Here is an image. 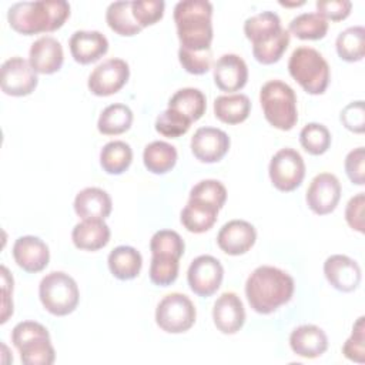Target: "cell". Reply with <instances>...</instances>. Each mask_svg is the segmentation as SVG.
I'll return each mask as SVG.
<instances>
[{
	"label": "cell",
	"mask_w": 365,
	"mask_h": 365,
	"mask_svg": "<svg viewBox=\"0 0 365 365\" xmlns=\"http://www.w3.org/2000/svg\"><path fill=\"white\" fill-rule=\"evenodd\" d=\"M294 288V278L288 272L277 267L261 265L247 278L245 297L255 312L267 315L289 302Z\"/></svg>",
	"instance_id": "6da1fadb"
},
{
	"label": "cell",
	"mask_w": 365,
	"mask_h": 365,
	"mask_svg": "<svg viewBox=\"0 0 365 365\" xmlns=\"http://www.w3.org/2000/svg\"><path fill=\"white\" fill-rule=\"evenodd\" d=\"M70 17V4L64 0L19 1L7 11L10 27L24 36L51 33Z\"/></svg>",
	"instance_id": "7a4b0ae2"
},
{
	"label": "cell",
	"mask_w": 365,
	"mask_h": 365,
	"mask_svg": "<svg viewBox=\"0 0 365 365\" xmlns=\"http://www.w3.org/2000/svg\"><path fill=\"white\" fill-rule=\"evenodd\" d=\"M212 4L207 0H182L174 7L180 47L188 51L211 50Z\"/></svg>",
	"instance_id": "3957f363"
},
{
	"label": "cell",
	"mask_w": 365,
	"mask_h": 365,
	"mask_svg": "<svg viewBox=\"0 0 365 365\" xmlns=\"http://www.w3.org/2000/svg\"><path fill=\"white\" fill-rule=\"evenodd\" d=\"M244 34L252 43V54L261 64L277 63L289 44V31L274 11H261L244 23Z\"/></svg>",
	"instance_id": "277c9868"
},
{
	"label": "cell",
	"mask_w": 365,
	"mask_h": 365,
	"mask_svg": "<svg viewBox=\"0 0 365 365\" xmlns=\"http://www.w3.org/2000/svg\"><path fill=\"white\" fill-rule=\"evenodd\" d=\"M259 103L265 120L275 128L288 131L298 121L297 96L281 80H269L259 90Z\"/></svg>",
	"instance_id": "5b68a950"
},
{
	"label": "cell",
	"mask_w": 365,
	"mask_h": 365,
	"mask_svg": "<svg viewBox=\"0 0 365 365\" xmlns=\"http://www.w3.org/2000/svg\"><path fill=\"white\" fill-rule=\"evenodd\" d=\"M288 71L291 77L308 93L318 96L325 93L329 84V66L322 54L308 46L297 47L289 60Z\"/></svg>",
	"instance_id": "8992f818"
},
{
	"label": "cell",
	"mask_w": 365,
	"mask_h": 365,
	"mask_svg": "<svg viewBox=\"0 0 365 365\" xmlns=\"http://www.w3.org/2000/svg\"><path fill=\"white\" fill-rule=\"evenodd\" d=\"M11 342L24 365H51L56 359L47 328L36 321L19 322L11 331Z\"/></svg>",
	"instance_id": "52a82bcc"
},
{
	"label": "cell",
	"mask_w": 365,
	"mask_h": 365,
	"mask_svg": "<svg viewBox=\"0 0 365 365\" xmlns=\"http://www.w3.org/2000/svg\"><path fill=\"white\" fill-rule=\"evenodd\" d=\"M38 297L46 311L64 317L77 308L80 292L73 277L63 271H53L40 281Z\"/></svg>",
	"instance_id": "ba28073f"
},
{
	"label": "cell",
	"mask_w": 365,
	"mask_h": 365,
	"mask_svg": "<svg viewBox=\"0 0 365 365\" xmlns=\"http://www.w3.org/2000/svg\"><path fill=\"white\" fill-rule=\"evenodd\" d=\"M197 311L192 301L180 292L165 295L155 308L157 325L168 334L188 331L195 322Z\"/></svg>",
	"instance_id": "9c48e42d"
},
{
	"label": "cell",
	"mask_w": 365,
	"mask_h": 365,
	"mask_svg": "<svg viewBox=\"0 0 365 365\" xmlns=\"http://www.w3.org/2000/svg\"><path fill=\"white\" fill-rule=\"evenodd\" d=\"M268 174L277 190L282 192L294 191L301 185L305 177L304 158L294 148H281L272 155Z\"/></svg>",
	"instance_id": "30bf717a"
},
{
	"label": "cell",
	"mask_w": 365,
	"mask_h": 365,
	"mask_svg": "<svg viewBox=\"0 0 365 365\" xmlns=\"http://www.w3.org/2000/svg\"><path fill=\"white\" fill-rule=\"evenodd\" d=\"M0 86L1 91L7 96L23 97L31 94L37 84V73L30 66L29 60L23 57H10L1 64Z\"/></svg>",
	"instance_id": "8fae6325"
},
{
	"label": "cell",
	"mask_w": 365,
	"mask_h": 365,
	"mask_svg": "<svg viewBox=\"0 0 365 365\" xmlns=\"http://www.w3.org/2000/svg\"><path fill=\"white\" fill-rule=\"evenodd\" d=\"M130 77V67L123 58H108L100 63L88 76V90L98 97L120 91Z\"/></svg>",
	"instance_id": "7c38bea8"
},
{
	"label": "cell",
	"mask_w": 365,
	"mask_h": 365,
	"mask_svg": "<svg viewBox=\"0 0 365 365\" xmlns=\"http://www.w3.org/2000/svg\"><path fill=\"white\" fill-rule=\"evenodd\" d=\"M224 268L212 255H200L194 258L187 271V281L198 297H211L221 287Z\"/></svg>",
	"instance_id": "4fadbf2b"
},
{
	"label": "cell",
	"mask_w": 365,
	"mask_h": 365,
	"mask_svg": "<svg viewBox=\"0 0 365 365\" xmlns=\"http://www.w3.org/2000/svg\"><path fill=\"white\" fill-rule=\"evenodd\" d=\"M309 210L318 215L331 214L341 200V182L331 173L315 175L305 195Z\"/></svg>",
	"instance_id": "5bb4252c"
},
{
	"label": "cell",
	"mask_w": 365,
	"mask_h": 365,
	"mask_svg": "<svg viewBox=\"0 0 365 365\" xmlns=\"http://www.w3.org/2000/svg\"><path fill=\"white\" fill-rule=\"evenodd\" d=\"M230 137L215 127H200L191 137V151L201 163H217L230 150Z\"/></svg>",
	"instance_id": "9a60e30c"
},
{
	"label": "cell",
	"mask_w": 365,
	"mask_h": 365,
	"mask_svg": "<svg viewBox=\"0 0 365 365\" xmlns=\"http://www.w3.org/2000/svg\"><path fill=\"white\" fill-rule=\"evenodd\" d=\"M257 240L254 225L244 220L225 222L217 235V244L228 255H242L248 252Z\"/></svg>",
	"instance_id": "2e32d148"
},
{
	"label": "cell",
	"mask_w": 365,
	"mask_h": 365,
	"mask_svg": "<svg viewBox=\"0 0 365 365\" xmlns=\"http://www.w3.org/2000/svg\"><path fill=\"white\" fill-rule=\"evenodd\" d=\"M324 274L327 281L341 292H351L361 282V267L346 255L334 254L324 262Z\"/></svg>",
	"instance_id": "e0dca14e"
},
{
	"label": "cell",
	"mask_w": 365,
	"mask_h": 365,
	"mask_svg": "<svg viewBox=\"0 0 365 365\" xmlns=\"http://www.w3.org/2000/svg\"><path fill=\"white\" fill-rule=\"evenodd\" d=\"M13 258L26 272H40L50 261L47 244L34 235H23L13 244Z\"/></svg>",
	"instance_id": "ac0fdd59"
},
{
	"label": "cell",
	"mask_w": 365,
	"mask_h": 365,
	"mask_svg": "<svg viewBox=\"0 0 365 365\" xmlns=\"http://www.w3.org/2000/svg\"><path fill=\"white\" fill-rule=\"evenodd\" d=\"M212 319L217 329L222 334H237L245 322L242 301L235 292H224L214 302Z\"/></svg>",
	"instance_id": "d6986e66"
},
{
	"label": "cell",
	"mask_w": 365,
	"mask_h": 365,
	"mask_svg": "<svg viewBox=\"0 0 365 365\" xmlns=\"http://www.w3.org/2000/svg\"><path fill=\"white\" fill-rule=\"evenodd\" d=\"M71 57L80 64L100 60L108 51L107 37L97 30H77L68 40Z\"/></svg>",
	"instance_id": "ffe728a7"
},
{
	"label": "cell",
	"mask_w": 365,
	"mask_h": 365,
	"mask_svg": "<svg viewBox=\"0 0 365 365\" xmlns=\"http://www.w3.org/2000/svg\"><path fill=\"white\" fill-rule=\"evenodd\" d=\"M64 53L60 41L51 36L37 38L29 50V63L38 74H53L63 66Z\"/></svg>",
	"instance_id": "44dd1931"
},
{
	"label": "cell",
	"mask_w": 365,
	"mask_h": 365,
	"mask_svg": "<svg viewBox=\"0 0 365 365\" xmlns=\"http://www.w3.org/2000/svg\"><path fill=\"white\" fill-rule=\"evenodd\" d=\"M247 63L237 54H222L214 64V83L222 91H238L247 84Z\"/></svg>",
	"instance_id": "7402d4cb"
},
{
	"label": "cell",
	"mask_w": 365,
	"mask_h": 365,
	"mask_svg": "<svg viewBox=\"0 0 365 365\" xmlns=\"http://www.w3.org/2000/svg\"><path fill=\"white\" fill-rule=\"evenodd\" d=\"M289 346L294 354L302 358H318L328 348V336L317 325H299L289 335Z\"/></svg>",
	"instance_id": "603a6c76"
},
{
	"label": "cell",
	"mask_w": 365,
	"mask_h": 365,
	"mask_svg": "<svg viewBox=\"0 0 365 365\" xmlns=\"http://www.w3.org/2000/svg\"><path fill=\"white\" fill-rule=\"evenodd\" d=\"M111 210V197L98 187H87L74 198V211L81 220H104Z\"/></svg>",
	"instance_id": "cb8c5ba5"
},
{
	"label": "cell",
	"mask_w": 365,
	"mask_h": 365,
	"mask_svg": "<svg viewBox=\"0 0 365 365\" xmlns=\"http://www.w3.org/2000/svg\"><path fill=\"white\" fill-rule=\"evenodd\" d=\"M110 234L104 220H83L74 225L71 240L78 250L97 251L108 244Z\"/></svg>",
	"instance_id": "d4e9b609"
},
{
	"label": "cell",
	"mask_w": 365,
	"mask_h": 365,
	"mask_svg": "<svg viewBox=\"0 0 365 365\" xmlns=\"http://www.w3.org/2000/svg\"><path fill=\"white\" fill-rule=\"evenodd\" d=\"M218 211L220 210L211 204L188 198L181 211L180 220L187 231L201 234L212 228V225L217 222Z\"/></svg>",
	"instance_id": "484cf974"
},
{
	"label": "cell",
	"mask_w": 365,
	"mask_h": 365,
	"mask_svg": "<svg viewBox=\"0 0 365 365\" xmlns=\"http://www.w3.org/2000/svg\"><path fill=\"white\" fill-rule=\"evenodd\" d=\"M107 262L113 277L121 281H128L140 274L143 257L134 247L118 245L108 254Z\"/></svg>",
	"instance_id": "4316f807"
},
{
	"label": "cell",
	"mask_w": 365,
	"mask_h": 365,
	"mask_svg": "<svg viewBox=\"0 0 365 365\" xmlns=\"http://www.w3.org/2000/svg\"><path fill=\"white\" fill-rule=\"evenodd\" d=\"M251 111V101L245 94H224L214 100V115L225 124L245 121Z\"/></svg>",
	"instance_id": "83f0119b"
},
{
	"label": "cell",
	"mask_w": 365,
	"mask_h": 365,
	"mask_svg": "<svg viewBox=\"0 0 365 365\" xmlns=\"http://www.w3.org/2000/svg\"><path fill=\"white\" fill-rule=\"evenodd\" d=\"M168 108H173L192 123L200 120L207 108V100L201 90L194 87H185L177 90L168 100Z\"/></svg>",
	"instance_id": "f1b7e54d"
},
{
	"label": "cell",
	"mask_w": 365,
	"mask_h": 365,
	"mask_svg": "<svg viewBox=\"0 0 365 365\" xmlns=\"http://www.w3.org/2000/svg\"><path fill=\"white\" fill-rule=\"evenodd\" d=\"M145 168L153 174H165L171 171L177 163V150L165 141H153L145 145L143 153Z\"/></svg>",
	"instance_id": "f546056e"
},
{
	"label": "cell",
	"mask_w": 365,
	"mask_h": 365,
	"mask_svg": "<svg viewBox=\"0 0 365 365\" xmlns=\"http://www.w3.org/2000/svg\"><path fill=\"white\" fill-rule=\"evenodd\" d=\"M133 124V111L128 106L115 103L107 106L97 121V128L104 135H117L125 133Z\"/></svg>",
	"instance_id": "4dcf8cb0"
},
{
	"label": "cell",
	"mask_w": 365,
	"mask_h": 365,
	"mask_svg": "<svg viewBox=\"0 0 365 365\" xmlns=\"http://www.w3.org/2000/svg\"><path fill=\"white\" fill-rule=\"evenodd\" d=\"M133 161L131 147L120 140L107 143L100 151V165L111 175L123 174Z\"/></svg>",
	"instance_id": "1f68e13d"
},
{
	"label": "cell",
	"mask_w": 365,
	"mask_h": 365,
	"mask_svg": "<svg viewBox=\"0 0 365 365\" xmlns=\"http://www.w3.org/2000/svg\"><path fill=\"white\" fill-rule=\"evenodd\" d=\"M131 3L133 1H114L108 4L106 11V21L108 27L124 37L135 36L143 30L133 17Z\"/></svg>",
	"instance_id": "d6a6232c"
},
{
	"label": "cell",
	"mask_w": 365,
	"mask_h": 365,
	"mask_svg": "<svg viewBox=\"0 0 365 365\" xmlns=\"http://www.w3.org/2000/svg\"><path fill=\"white\" fill-rule=\"evenodd\" d=\"M338 56L348 63L361 61L365 56V29L352 26L341 31L335 41Z\"/></svg>",
	"instance_id": "836d02e7"
},
{
	"label": "cell",
	"mask_w": 365,
	"mask_h": 365,
	"mask_svg": "<svg viewBox=\"0 0 365 365\" xmlns=\"http://www.w3.org/2000/svg\"><path fill=\"white\" fill-rule=\"evenodd\" d=\"M288 31L301 40H321L328 31V21L318 13H301L291 20Z\"/></svg>",
	"instance_id": "e575fe53"
},
{
	"label": "cell",
	"mask_w": 365,
	"mask_h": 365,
	"mask_svg": "<svg viewBox=\"0 0 365 365\" xmlns=\"http://www.w3.org/2000/svg\"><path fill=\"white\" fill-rule=\"evenodd\" d=\"M299 143L307 153L321 155L327 153L331 145V133L324 124L308 123L299 133Z\"/></svg>",
	"instance_id": "d590c367"
},
{
	"label": "cell",
	"mask_w": 365,
	"mask_h": 365,
	"mask_svg": "<svg viewBox=\"0 0 365 365\" xmlns=\"http://www.w3.org/2000/svg\"><path fill=\"white\" fill-rule=\"evenodd\" d=\"M151 255H170L181 258L185 250V244L181 235L173 230H160L154 232L150 240Z\"/></svg>",
	"instance_id": "8d00e7d4"
},
{
	"label": "cell",
	"mask_w": 365,
	"mask_h": 365,
	"mask_svg": "<svg viewBox=\"0 0 365 365\" xmlns=\"http://www.w3.org/2000/svg\"><path fill=\"white\" fill-rule=\"evenodd\" d=\"M180 259L170 255H151L150 264V279L153 284L160 287L171 285L180 269Z\"/></svg>",
	"instance_id": "74e56055"
},
{
	"label": "cell",
	"mask_w": 365,
	"mask_h": 365,
	"mask_svg": "<svg viewBox=\"0 0 365 365\" xmlns=\"http://www.w3.org/2000/svg\"><path fill=\"white\" fill-rule=\"evenodd\" d=\"M191 124L192 121L190 118H187L185 115H182L181 113L173 108H167L161 111L155 118L157 133L168 138H177L185 134L190 130Z\"/></svg>",
	"instance_id": "f35d334b"
},
{
	"label": "cell",
	"mask_w": 365,
	"mask_h": 365,
	"mask_svg": "<svg viewBox=\"0 0 365 365\" xmlns=\"http://www.w3.org/2000/svg\"><path fill=\"white\" fill-rule=\"evenodd\" d=\"M188 198L211 204L221 210L227 200V188L218 180H202L191 188Z\"/></svg>",
	"instance_id": "ab89813d"
},
{
	"label": "cell",
	"mask_w": 365,
	"mask_h": 365,
	"mask_svg": "<svg viewBox=\"0 0 365 365\" xmlns=\"http://www.w3.org/2000/svg\"><path fill=\"white\" fill-rule=\"evenodd\" d=\"M164 9L165 3L163 0H137L131 3L133 17L141 29L160 21L163 19Z\"/></svg>",
	"instance_id": "60d3db41"
},
{
	"label": "cell",
	"mask_w": 365,
	"mask_h": 365,
	"mask_svg": "<svg viewBox=\"0 0 365 365\" xmlns=\"http://www.w3.org/2000/svg\"><path fill=\"white\" fill-rule=\"evenodd\" d=\"M365 318L359 317L354 324L351 336L342 345V354L346 359L364 364L365 362Z\"/></svg>",
	"instance_id": "b9f144b4"
},
{
	"label": "cell",
	"mask_w": 365,
	"mask_h": 365,
	"mask_svg": "<svg viewBox=\"0 0 365 365\" xmlns=\"http://www.w3.org/2000/svg\"><path fill=\"white\" fill-rule=\"evenodd\" d=\"M178 60L182 68L190 74H205L211 68L212 63V51H188L180 47Z\"/></svg>",
	"instance_id": "7bdbcfd3"
},
{
	"label": "cell",
	"mask_w": 365,
	"mask_h": 365,
	"mask_svg": "<svg viewBox=\"0 0 365 365\" xmlns=\"http://www.w3.org/2000/svg\"><path fill=\"white\" fill-rule=\"evenodd\" d=\"M345 173L352 184H365V150L364 147L354 148L345 157Z\"/></svg>",
	"instance_id": "ee69618b"
},
{
	"label": "cell",
	"mask_w": 365,
	"mask_h": 365,
	"mask_svg": "<svg viewBox=\"0 0 365 365\" xmlns=\"http://www.w3.org/2000/svg\"><path fill=\"white\" fill-rule=\"evenodd\" d=\"M341 123L352 133H364L365 128V108L364 101H352L348 106H345L341 111Z\"/></svg>",
	"instance_id": "f6af8a7d"
},
{
	"label": "cell",
	"mask_w": 365,
	"mask_h": 365,
	"mask_svg": "<svg viewBox=\"0 0 365 365\" xmlns=\"http://www.w3.org/2000/svg\"><path fill=\"white\" fill-rule=\"evenodd\" d=\"M352 3L348 0H318L317 13L325 20L341 21L346 19L351 13Z\"/></svg>",
	"instance_id": "bcb514c9"
},
{
	"label": "cell",
	"mask_w": 365,
	"mask_h": 365,
	"mask_svg": "<svg viewBox=\"0 0 365 365\" xmlns=\"http://www.w3.org/2000/svg\"><path fill=\"white\" fill-rule=\"evenodd\" d=\"M364 205L365 195L364 192H358L348 201L345 208V220L348 225L361 234L364 232Z\"/></svg>",
	"instance_id": "7dc6e473"
},
{
	"label": "cell",
	"mask_w": 365,
	"mask_h": 365,
	"mask_svg": "<svg viewBox=\"0 0 365 365\" xmlns=\"http://www.w3.org/2000/svg\"><path fill=\"white\" fill-rule=\"evenodd\" d=\"M281 6H301L304 4V1H299V3H284V1H279Z\"/></svg>",
	"instance_id": "c3c4849f"
}]
</instances>
